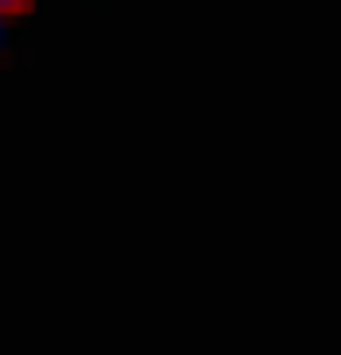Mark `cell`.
<instances>
[{
  "instance_id": "cell-1",
  "label": "cell",
  "mask_w": 341,
  "mask_h": 355,
  "mask_svg": "<svg viewBox=\"0 0 341 355\" xmlns=\"http://www.w3.org/2000/svg\"><path fill=\"white\" fill-rule=\"evenodd\" d=\"M8 8H21V0H0V15H8Z\"/></svg>"
},
{
  "instance_id": "cell-2",
  "label": "cell",
  "mask_w": 341,
  "mask_h": 355,
  "mask_svg": "<svg viewBox=\"0 0 341 355\" xmlns=\"http://www.w3.org/2000/svg\"><path fill=\"white\" fill-rule=\"evenodd\" d=\"M0 42H8V15H0Z\"/></svg>"
}]
</instances>
